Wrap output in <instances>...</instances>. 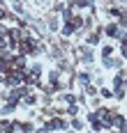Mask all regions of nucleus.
Here are the masks:
<instances>
[{
    "instance_id": "nucleus-1",
    "label": "nucleus",
    "mask_w": 127,
    "mask_h": 133,
    "mask_svg": "<svg viewBox=\"0 0 127 133\" xmlns=\"http://www.w3.org/2000/svg\"><path fill=\"white\" fill-rule=\"evenodd\" d=\"M19 51H21V55H23V57H26L28 53L39 51V48H37V39H35V37H23V39L19 41Z\"/></svg>"
},
{
    "instance_id": "nucleus-2",
    "label": "nucleus",
    "mask_w": 127,
    "mask_h": 133,
    "mask_svg": "<svg viewBox=\"0 0 127 133\" xmlns=\"http://www.w3.org/2000/svg\"><path fill=\"white\" fill-rule=\"evenodd\" d=\"M44 129H46V131H53V129H65V122L60 119V117H53L51 122H46V124H44Z\"/></svg>"
},
{
    "instance_id": "nucleus-3",
    "label": "nucleus",
    "mask_w": 127,
    "mask_h": 133,
    "mask_svg": "<svg viewBox=\"0 0 127 133\" xmlns=\"http://www.w3.org/2000/svg\"><path fill=\"white\" fill-rule=\"evenodd\" d=\"M104 32H106L109 37H120V32H118V25H116V23L106 25V28H104Z\"/></svg>"
},
{
    "instance_id": "nucleus-4",
    "label": "nucleus",
    "mask_w": 127,
    "mask_h": 133,
    "mask_svg": "<svg viewBox=\"0 0 127 133\" xmlns=\"http://www.w3.org/2000/svg\"><path fill=\"white\" fill-rule=\"evenodd\" d=\"M111 126H118V129H125V117H120V115H113V124Z\"/></svg>"
},
{
    "instance_id": "nucleus-5",
    "label": "nucleus",
    "mask_w": 127,
    "mask_h": 133,
    "mask_svg": "<svg viewBox=\"0 0 127 133\" xmlns=\"http://www.w3.org/2000/svg\"><path fill=\"white\" fill-rule=\"evenodd\" d=\"M104 66H120V60H116V57H104Z\"/></svg>"
},
{
    "instance_id": "nucleus-6",
    "label": "nucleus",
    "mask_w": 127,
    "mask_h": 133,
    "mask_svg": "<svg viewBox=\"0 0 127 133\" xmlns=\"http://www.w3.org/2000/svg\"><path fill=\"white\" fill-rule=\"evenodd\" d=\"M0 133H12V122H0Z\"/></svg>"
},
{
    "instance_id": "nucleus-7",
    "label": "nucleus",
    "mask_w": 127,
    "mask_h": 133,
    "mask_svg": "<svg viewBox=\"0 0 127 133\" xmlns=\"http://www.w3.org/2000/svg\"><path fill=\"white\" fill-rule=\"evenodd\" d=\"M35 101H37V96H35V94H26V96H23V103H26V106H30V103H35Z\"/></svg>"
},
{
    "instance_id": "nucleus-8",
    "label": "nucleus",
    "mask_w": 127,
    "mask_h": 133,
    "mask_svg": "<svg viewBox=\"0 0 127 133\" xmlns=\"http://www.w3.org/2000/svg\"><path fill=\"white\" fill-rule=\"evenodd\" d=\"M72 32H74V25H72V23H65V25H62V35L67 37V35H72Z\"/></svg>"
},
{
    "instance_id": "nucleus-9",
    "label": "nucleus",
    "mask_w": 127,
    "mask_h": 133,
    "mask_svg": "<svg viewBox=\"0 0 127 133\" xmlns=\"http://www.w3.org/2000/svg\"><path fill=\"white\" fill-rule=\"evenodd\" d=\"M99 94H102L104 99H111V96H113V92H111V90H106V87H102V92H99Z\"/></svg>"
},
{
    "instance_id": "nucleus-10",
    "label": "nucleus",
    "mask_w": 127,
    "mask_h": 133,
    "mask_svg": "<svg viewBox=\"0 0 127 133\" xmlns=\"http://www.w3.org/2000/svg\"><path fill=\"white\" fill-rule=\"evenodd\" d=\"M79 80H81L83 85H88V80H90V74H79Z\"/></svg>"
},
{
    "instance_id": "nucleus-11",
    "label": "nucleus",
    "mask_w": 127,
    "mask_h": 133,
    "mask_svg": "<svg viewBox=\"0 0 127 133\" xmlns=\"http://www.w3.org/2000/svg\"><path fill=\"white\" fill-rule=\"evenodd\" d=\"M76 112H79V108L74 106V103H72L70 108H67V115H72V117H74V115H76Z\"/></svg>"
},
{
    "instance_id": "nucleus-12",
    "label": "nucleus",
    "mask_w": 127,
    "mask_h": 133,
    "mask_svg": "<svg viewBox=\"0 0 127 133\" xmlns=\"http://www.w3.org/2000/svg\"><path fill=\"white\" fill-rule=\"evenodd\" d=\"M109 55H111V46H104L102 48V57H109Z\"/></svg>"
},
{
    "instance_id": "nucleus-13",
    "label": "nucleus",
    "mask_w": 127,
    "mask_h": 133,
    "mask_svg": "<svg viewBox=\"0 0 127 133\" xmlns=\"http://www.w3.org/2000/svg\"><path fill=\"white\" fill-rule=\"evenodd\" d=\"M93 129H95V131H102V129H104V124H102V122H93Z\"/></svg>"
},
{
    "instance_id": "nucleus-14",
    "label": "nucleus",
    "mask_w": 127,
    "mask_h": 133,
    "mask_svg": "<svg viewBox=\"0 0 127 133\" xmlns=\"http://www.w3.org/2000/svg\"><path fill=\"white\" fill-rule=\"evenodd\" d=\"M62 101H67V103H74V96H72V94H62Z\"/></svg>"
},
{
    "instance_id": "nucleus-15",
    "label": "nucleus",
    "mask_w": 127,
    "mask_h": 133,
    "mask_svg": "<svg viewBox=\"0 0 127 133\" xmlns=\"http://www.w3.org/2000/svg\"><path fill=\"white\" fill-rule=\"evenodd\" d=\"M72 126H74V129H81V126H83V122H81V119H74V122H72Z\"/></svg>"
},
{
    "instance_id": "nucleus-16",
    "label": "nucleus",
    "mask_w": 127,
    "mask_h": 133,
    "mask_svg": "<svg viewBox=\"0 0 127 133\" xmlns=\"http://www.w3.org/2000/svg\"><path fill=\"white\" fill-rule=\"evenodd\" d=\"M97 41H99V37H97V35H93V37L88 39V44H97Z\"/></svg>"
},
{
    "instance_id": "nucleus-17",
    "label": "nucleus",
    "mask_w": 127,
    "mask_h": 133,
    "mask_svg": "<svg viewBox=\"0 0 127 133\" xmlns=\"http://www.w3.org/2000/svg\"><path fill=\"white\" fill-rule=\"evenodd\" d=\"M65 133H76V131H65Z\"/></svg>"
},
{
    "instance_id": "nucleus-18",
    "label": "nucleus",
    "mask_w": 127,
    "mask_h": 133,
    "mask_svg": "<svg viewBox=\"0 0 127 133\" xmlns=\"http://www.w3.org/2000/svg\"><path fill=\"white\" fill-rule=\"evenodd\" d=\"M125 129H127V122H125Z\"/></svg>"
},
{
    "instance_id": "nucleus-19",
    "label": "nucleus",
    "mask_w": 127,
    "mask_h": 133,
    "mask_svg": "<svg viewBox=\"0 0 127 133\" xmlns=\"http://www.w3.org/2000/svg\"><path fill=\"white\" fill-rule=\"evenodd\" d=\"M116 133H120V131H116Z\"/></svg>"
}]
</instances>
